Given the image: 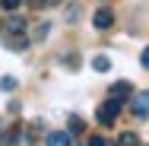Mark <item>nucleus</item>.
<instances>
[{
    "instance_id": "f257e3e1",
    "label": "nucleus",
    "mask_w": 149,
    "mask_h": 146,
    "mask_svg": "<svg viewBox=\"0 0 149 146\" xmlns=\"http://www.w3.org/2000/svg\"><path fill=\"white\" fill-rule=\"evenodd\" d=\"M120 108H124V102H120V98H108V102L98 108V124H102V127H111V124L118 121Z\"/></svg>"
},
{
    "instance_id": "f03ea898",
    "label": "nucleus",
    "mask_w": 149,
    "mask_h": 146,
    "mask_svg": "<svg viewBox=\"0 0 149 146\" xmlns=\"http://www.w3.org/2000/svg\"><path fill=\"white\" fill-rule=\"evenodd\" d=\"M130 111L136 117H149V89L146 92H136L133 95V102H130Z\"/></svg>"
},
{
    "instance_id": "7ed1b4c3",
    "label": "nucleus",
    "mask_w": 149,
    "mask_h": 146,
    "mask_svg": "<svg viewBox=\"0 0 149 146\" xmlns=\"http://www.w3.org/2000/svg\"><path fill=\"white\" fill-rule=\"evenodd\" d=\"M92 26H95V29H111V26H114V13H111V10H98V13H95V16H92Z\"/></svg>"
},
{
    "instance_id": "20e7f679",
    "label": "nucleus",
    "mask_w": 149,
    "mask_h": 146,
    "mask_svg": "<svg viewBox=\"0 0 149 146\" xmlns=\"http://www.w3.org/2000/svg\"><path fill=\"white\" fill-rule=\"evenodd\" d=\"M108 95H111V98H120V102H124L127 95H133V86H130L127 80H120V83H114V86L108 89Z\"/></svg>"
},
{
    "instance_id": "39448f33",
    "label": "nucleus",
    "mask_w": 149,
    "mask_h": 146,
    "mask_svg": "<svg viewBox=\"0 0 149 146\" xmlns=\"http://www.w3.org/2000/svg\"><path fill=\"white\" fill-rule=\"evenodd\" d=\"M6 48H10V51H26V48H29V38H26L22 32H16V35L6 38Z\"/></svg>"
},
{
    "instance_id": "423d86ee",
    "label": "nucleus",
    "mask_w": 149,
    "mask_h": 146,
    "mask_svg": "<svg viewBox=\"0 0 149 146\" xmlns=\"http://www.w3.org/2000/svg\"><path fill=\"white\" fill-rule=\"evenodd\" d=\"M48 146H73V143H70L67 130H54V133H48Z\"/></svg>"
},
{
    "instance_id": "0eeeda50",
    "label": "nucleus",
    "mask_w": 149,
    "mask_h": 146,
    "mask_svg": "<svg viewBox=\"0 0 149 146\" xmlns=\"http://www.w3.org/2000/svg\"><path fill=\"white\" fill-rule=\"evenodd\" d=\"M6 32H10V35L26 32V19H22V16H10V19H6Z\"/></svg>"
},
{
    "instance_id": "6e6552de",
    "label": "nucleus",
    "mask_w": 149,
    "mask_h": 146,
    "mask_svg": "<svg viewBox=\"0 0 149 146\" xmlns=\"http://www.w3.org/2000/svg\"><path fill=\"white\" fill-rule=\"evenodd\" d=\"M92 67H95V73H108L111 70V60L105 57V54H98V57L92 60Z\"/></svg>"
},
{
    "instance_id": "1a4fd4ad",
    "label": "nucleus",
    "mask_w": 149,
    "mask_h": 146,
    "mask_svg": "<svg viewBox=\"0 0 149 146\" xmlns=\"http://www.w3.org/2000/svg\"><path fill=\"white\" fill-rule=\"evenodd\" d=\"M118 143L120 146H140V137H136V133H120Z\"/></svg>"
},
{
    "instance_id": "9d476101",
    "label": "nucleus",
    "mask_w": 149,
    "mask_h": 146,
    "mask_svg": "<svg viewBox=\"0 0 149 146\" xmlns=\"http://www.w3.org/2000/svg\"><path fill=\"white\" fill-rule=\"evenodd\" d=\"M83 130H86V124H83V117H70V133H83Z\"/></svg>"
},
{
    "instance_id": "9b49d317",
    "label": "nucleus",
    "mask_w": 149,
    "mask_h": 146,
    "mask_svg": "<svg viewBox=\"0 0 149 146\" xmlns=\"http://www.w3.org/2000/svg\"><path fill=\"white\" fill-rule=\"evenodd\" d=\"M76 16H79V6L70 3V10H67V22H76Z\"/></svg>"
},
{
    "instance_id": "f8f14e48",
    "label": "nucleus",
    "mask_w": 149,
    "mask_h": 146,
    "mask_svg": "<svg viewBox=\"0 0 149 146\" xmlns=\"http://www.w3.org/2000/svg\"><path fill=\"white\" fill-rule=\"evenodd\" d=\"M19 3H22V0H0L3 10H19Z\"/></svg>"
},
{
    "instance_id": "ddd939ff",
    "label": "nucleus",
    "mask_w": 149,
    "mask_h": 146,
    "mask_svg": "<svg viewBox=\"0 0 149 146\" xmlns=\"http://www.w3.org/2000/svg\"><path fill=\"white\" fill-rule=\"evenodd\" d=\"M45 35H48V22H41V26H38V29H35V41H41V38H45Z\"/></svg>"
},
{
    "instance_id": "4468645a",
    "label": "nucleus",
    "mask_w": 149,
    "mask_h": 146,
    "mask_svg": "<svg viewBox=\"0 0 149 146\" xmlns=\"http://www.w3.org/2000/svg\"><path fill=\"white\" fill-rule=\"evenodd\" d=\"M0 86H3V89H16V80H13V76H3Z\"/></svg>"
},
{
    "instance_id": "2eb2a0df",
    "label": "nucleus",
    "mask_w": 149,
    "mask_h": 146,
    "mask_svg": "<svg viewBox=\"0 0 149 146\" xmlns=\"http://www.w3.org/2000/svg\"><path fill=\"white\" fill-rule=\"evenodd\" d=\"M54 3H60V0H32V6H54Z\"/></svg>"
},
{
    "instance_id": "dca6fc26",
    "label": "nucleus",
    "mask_w": 149,
    "mask_h": 146,
    "mask_svg": "<svg viewBox=\"0 0 149 146\" xmlns=\"http://www.w3.org/2000/svg\"><path fill=\"white\" fill-rule=\"evenodd\" d=\"M89 146H108V140H105V137H92Z\"/></svg>"
},
{
    "instance_id": "f3484780",
    "label": "nucleus",
    "mask_w": 149,
    "mask_h": 146,
    "mask_svg": "<svg viewBox=\"0 0 149 146\" xmlns=\"http://www.w3.org/2000/svg\"><path fill=\"white\" fill-rule=\"evenodd\" d=\"M140 60H143V67H146V70H149V48H146V51H143V57H140Z\"/></svg>"
}]
</instances>
